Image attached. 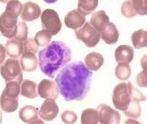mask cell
<instances>
[{
  "label": "cell",
  "instance_id": "obj_1",
  "mask_svg": "<svg viewBox=\"0 0 147 124\" xmlns=\"http://www.w3.org/2000/svg\"><path fill=\"white\" fill-rule=\"evenodd\" d=\"M92 79V71L82 61H75L66 64L56 77L59 93L67 102H80L91 89Z\"/></svg>",
  "mask_w": 147,
  "mask_h": 124
},
{
  "label": "cell",
  "instance_id": "obj_2",
  "mask_svg": "<svg viewBox=\"0 0 147 124\" xmlns=\"http://www.w3.org/2000/svg\"><path fill=\"white\" fill-rule=\"evenodd\" d=\"M72 52L69 46L61 41H54L39 52V66L41 71L50 78L71 61Z\"/></svg>",
  "mask_w": 147,
  "mask_h": 124
},
{
  "label": "cell",
  "instance_id": "obj_3",
  "mask_svg": "<svg viewBox=\"0 0 147 124\" xmlns=\"http://www.w3.org/2000/svg\"><path fill=\"white\" fill-rule=\"evenodd\" d=\"M132 83L128 82L126 83H121L118 84L114 89H113L112 94V102L113 105L118 110H125L127 108L130 102L132 99Z\"/></svg>",
  "mask_w": 147,
  "mask_h": 124
},
{
  "label": "cell",
  "instance_id": "obj_4",
  "mask_svg": "<svg viewBox=\"0 0 147 124\" xmlns=\"http://www.w3.org/2000/svg\"><path fill=\"white\" fill-rule=\"evenodd\" d=\"M41 22L42 29L47 31L51 36H55L61 31L62 27L61 21L58 12L52 9H45L41 14Z\"/></svg>",
  "mask_w": 147,
  "mask_h": 124
},
{
  "label": "cell",
  "instance_id": "obj_5",
  "mask_svg": "<svg viewBox=\"0 0 147 124\" xmlns=\"http://www.w3.org/2000/svg\"><path fill=\"white\" fill-rule=\"evenodd\" d=\"M0 73L6 82L18 81L23 82V72L20 66V62L17 59L9 58L3 63L0 67Z\"/></svg>",
  "mask_w": 147,
  "mask_h": 124
},
{
  "label": "cell",
  "instance_id": "obj_6",
  "mask_svg": "<svg viewBox=\"0 0 147 124\" xmlns=\"http://www.w3.org/2000/svg\"><path fill=\"white\" fill-rule=\"evenodd\" d=\"M76 36L78 40L83 42V43L87 46V47H95L100 42V38H101V34L100 32L96 31V30L90 25V23H85L83 26H81L79 29H76Z\"/></svg>",
  "mask_w": 147,
  "mask_h": 124
},
{
  "label": "cell",
  "instance_id": "obj_7",
  "mask_svg": "<svg viewBox=\"0 0 147 124\" xmlns=\"http://www.w3.org/2000/svg\"><path fill=\"white\" fill-rule=\"evenodd\" d=\"M17 19L18 17H14L6 11L0 15V32L7 39L11 40L15 37L18 24Z\"/></svg>",
  "mask_w": 147,
  "mask_h": 124
},
{
  "label": "cell",
  "instance_id": "obj_8",
  "mask_svg": "<svg viewBox=\"0 0 147 124\" xmlns=\"http://www.w3.org/2000/svg\"><path fill=\"white\" fill-rule=\"evenodd\" d=\"M99 121L102 124H118L121 120L120 114L107 105H100L97 107Z\"/></svg>",
  "mask_w": 147,
  "mask_h": 124
},
{
  "label": "cell",
  "instance_id": "obj_9",
  "mask_svg": "<svg viewBox=\"0 0 147 124\" xmlns=\"http://www.w3.org/2000/svg\"><path fill=\"white\" fill-rule=\"evenodd\" d=\"M38 94L42 99L56 100L59 96L57 84L53 80L43 79L38 85Z\"/></svg>",
  "mask_w": 147,
  "mask_h": 124
},
{
  "label": "cell",
  "instance_id": "obj_10",
  "mask_svg": "<svg viewBox=\"0 0 147 124\" xmlns=\"http://www.w3.org/2000/svg\"><path fill=\"white\" fill-rule=\"evenodd\" d=\"M59 114V107L55 100L46 99L39 109V116L45 121H51Z\"/></svg>",
  "mask_w": 147,
  "mask_h": 124
},
{
  "label": "cell",
  "instance_id": "obj_11",
  "mask_svg": "<svg viewBox=\"0 0 147 124\" xmlns=\"http://www.w3.org/2000/svg\"><path fill=\"white\" fill-rule=\"evenodd\" d=\"M19 118L25 123H43L42 119H39V110L32 105H26L21 108L19 112Z\"/></svg>",
  "mask_w": 147,
  "mask_h": 124
},
{
  "label": "cell",
  "instance_id": "obj_12",
  "mask_svg": "<svg viewBox=\"0 0 147 124\" xmlns=\"http://www.w3.org/2000/svg\"><path fill=\"white\" fill-rule=\"evenodd\" d=\"M41 15V8L34 2H26L23 5L21 18L24 22H32Z\"/></svg>",
  "mask_w": 147,
  "mask_h": 124
},
{
  "label": "cell",
  "instance_id": "obj_13",
  "mask_svg": "<svg viewBox=\"0 0 147 124\" xmlns=\"http://www.w3.org/2000/svg\"><path fill=\"white\" fill-rule=\"evenodd\" d=\"M64 23L67 27L72 29H79L86 23L85 16L81 14L78 11L74 9L68 12L64 18Z\"/></svg>",
  "mask_w": 147,
  "mask_h": 124
},
{
  "label": "cell",
  "instance_id": "obj_14",
  "mask_svg": "<svg viewBox=\"0 0 147 124\" xmlns=\"http://www.w3.org/2000/svg\"><path fill=\"white\" fill-rule=\"evenodd\" d=\"M96 31L101 33L109 23V17L104 11H98L94 12L92 16L91 21L89 22Z\"/></svg>",
  "mask_w": 147,
  "mask_h": 124
},
{
  "label": "cell",
  "instance_id": "obj_15",
  "mask_svg": "<svg viewBox=\"0 0 147 124\" xmlns=\"http://www.w3.org/2000/svg\"><path fill=\"white\" fill-rule=\"evenodd\" d=\"M134 58V49L129 45H120L115 50V59L119 63L129 64Z\"/></svg>",
  "mask_w": 147,
  "mask_h": 124
},
{
  "label": "cell",
  "instance_id": "obj_16",
  "mask_svg": "<svg viewBox=\"0 0 147 124\" xmlns=\"http://www.w3.org/2000/svg\"><path fill=\"white\" fill-rule=\"evenodd\" d=\"M6 54L9 58L17 59L24 53V42H19L15 39L9 40L5 45Z\"/></svg>",
  "mask_w": 147,
  "mask_h": 124
},
{
  "label": "cell",
  "instance_id": "obj_17",
  "mask_svg": "<svg viewBox=\"0 0 147 124\" xmlns=\"http://www.w3.org/2000/svg\"><path fill=\"white\" fill-rule=\"evenodd\" d=\"M20 66L24 72H34L38 67V59L35 54L32 53H23L20 58Z\"/></svg>",
  "mask_w": 147,
  "mask_h": 124
},
{
  "label": "cell",
  "instance_id": "obj_18",
  "mask_svg": "<svg viewBox=\"0 0 147 124\" xmlns=\"http://www.w3.org/2000/svg\"><path fill=\"white\" fill-rule=\"evenodd\" d=\"M100 34L102 40L107 44H114L119 40V32L116 28V25L110 22Z\"/></svg>",
  "mask_w": 147,
  "mask_h": 124
},
{
  "label": "cell",
  "instance_id": "obj_19",
  "mask_svg": "<svg viewBox=\"0 0 147 124\" xmlns=\"http://www.w3.org/2000/svg\"><path fill=\"white\" fill-rule=\"evenodd\" d=\"M84 64L90 71H98L104 64V58L99 53H90L86 56Z\"/></svg>",
  "mask_w": 147,
  "mask_h": 124
},
{
  "label": "cell",
  "instance_id": "obj_20",
  "mask_svg": "<svg viewBox=\"0 0 147 124\" xmlns=\"http://www.w3.org/2000/svg\"><path fill=\"white\" fill-rule=\"evenodd\" d=\"M20 94L28 99H35L38 97V86L30 80H25L22 83Z\"/></svg>",
  "mask_w": 147,
  "mask_h": 124
},
{
  "label": "cell",
  "instance_id": "obj_21",
  "mask_svg": "<svg viewBox=\"0 0 147 124\" xmlns=\"http://www.w3.org/2000/svg\"><path fill=\"white\" fill-rule=\"evenodd\" d=\"M0 106L4 112L11 113L14 112L18 107V98H11V97L6 96L1 93L0 96Z\"/></svg>",
  "mask_w": 147,
  "mask_h": 124
},
{
  "label": "cell",
  "instance_id": "obj_22",
  "mask_svg": "<svg viewBox=\"0 0 147 124\" xmlns=\"http://www.w3.org/2000/svg\"><path fill=\"white\" fill-rule=\"evenodd\" d=\"M98 2V0H79L76 11H78L84 16L89 15L90 13L93 12L94 9L97 8Z\"/></svg>",
  "mask_w": 147,
  "mask_h": 124
},
{
  "label": "cell",
  "instance_id": "obj_23",
  "mask_svg": "<svg viewBox=\"0 0 147 124\" xmlns=\"http://www.w3.org/2000/svg\"><path fill=\"white\" fill-rule=\"evenodd\" d=\"M131 41L136 49L144 48L147 46V32L143 29L137 30L133 32Z\"/></svg>",
  "mask_w": 147,
  "mask_h": 124
},
{
  "label": "cell",
  "instance_id": "obj_24",
  "mask_svg": "<svg viewBox=\"0 0 147 124\" xmlns=\"http://www.w3.org/2000/svg\"><path fill=\"white\" fill-rule=\"evenodd\" d=\"M99 122V115L97 109L88 108L81 114L82 124H97Z\"/></svg>",
  "mask_w": 147,
  "mask_h": 124
},
{
  "label": "cell",
  "instance_id": "obj_25",
  "mask_svg": "<svg viewBox=\"0 0 147 124\" xmlns=\"http://www.w3.org/2000/svg\"><path fill=\"white\" fill-rule=\"evenodd\" d=\"M21 83L18 81H9L6 82V88L3 90V94L11 98H18L21 91Z\"/></svg>",
  "mask_w": 147,
  "mask_h": 124
},
{
  "label": "cell",
  "instance_id": "obj_26",
  "mask_svg": "<svg viewBox=\"0 0 147 124\" xmlns=\"http://www.w3.org/2000/svg\"><path fill=\"white\" fill-rule=\"evenodd\" d=\"M140 102H137L135 100H132L130 103L128 105L127 108H126L123 113L126 117L131 119H138L141 117L142 114V109H141V105H140Z\"/></svg>",
  "mask_w": 147,
  "mask_h": 124
},
{
  "label": "cell",
  "instance_id": "obj_27",
  "mask_svg": "<svg viewBox=\"0 0 147 124\" xmlns=\"http://www.w3.org/2000/svg\"><path fill=\"white\" fill-rule=\"evenodd\" d=\"M115 75L120 80H127L131 75V68L127 63H119L115 69Z\"/></svg>",
  "mask_w": 147,
  "mask_h": 124
},
{
  "label": "cell",
  "instance_id": "obj_28",
  "mask_svg": "<svg viewBox=\"0 0 147 124\" xmlns=\"http://www.w3.org/2000/svg\"><path fill=\"white\" fill-rule=\"evenodd\" d=\"M52 36L49 34L47 31L45 30H40L39 32H37V34L35 35L34 41L36 42V44L41 47H46L47 45H49L50 42H51Z\"/></svg>",
  "mask_w": 147,
  "mask_h": 124
},
{
  "label": "cell",
  "instance_id": "obj_29",
  "mask_svg": "<svg viewBox=\"0 0 147 124\" xmlns=\"http://www.w3.org/2000/svg\"><path fill=\"white\" fill-rule=\"evenodd\" d=\"M22 9H23V5L21 2L18 1V0H11V1L8 2V4L6 6L5 11L8 12L9 14L14 16V17H18L21 14Z\"/></svg>",
  "mask_w": 147,
  "mask_h": 124
},
{
  "label": "cell",
  "instance_id": "obj_30",
  "mask_svg": "<svg viewBox=\"0 0 147 124\" xmlns=\"http://www.w3.org/2000/svg\"><path fill=\"white\" fill-rule=\"evenodd\" d=\"M28 25L25 24V22H20L17 24V30H16V35L14 37V39L19 42H24L28 39Z\"/></svg>",
  "mask_w": 147,
  "mask_h": 124
},
{
  "label": "cell",
  "instance_id": "obj_31",
  "mask_svg": "<svg viewBox=\"0 0 147 124\" xmlns=\"http://www.w3.org/2000/svg\"><path fill=\"white\" fill-rule=\"evenodd\" d=\"M132 6L135 9L136 14L139 15H146L147 13V3L144 0H133Z\"/></svg>",
  "mask_w": 147,
  "mask_h": 124
},
{
  "label": "cell",
  "instance_id": "obj_32",
  "mask_svg": "<svg viewBox=\"0 0 147 124\" xmlns=\"http://www.w3.org/2000/svg\"><path fill=\"white\" fill-rule=\"evenodd\" d=\"M121 11H122V14L126 18H132L137 15L135 12V9L132 6L131 1L123 2L122 5V8H121Z\"/></svg>",
  "mask_w": 147,
  "mask_h": 124
},
{
  "label": "cell",
  "instance_id": "obj_33",
  "mask_svg": "<svg viewBox=\"0 0 147 124\" xmlns=\"http://www.w3.org/2000/svg\"><path fill=\"white\" fill-rule=\"evenodd\" d=\"M24 52L36 54L38 52V45L36 44L34 39L28 38L24 42Z\"/></svg>",
  "mask_w": 147,
  "mask_h": 124
},
{
  "label": "cell",
  "instance_id": "obj_34",
  "mask_svg": "<svg viewBox=\"0 0 147 124\" xmlns=\"http://www.w3.org/2000/svg\"><path fill=\"white\" fill-rule=\"evenodd\" d=\"M61 120H62V122L65 123V124H73V123L76 122V120H78V117H76L75 112L67 110V111H64L62 113Z\"/></svg>",
  "mask_w": 147,
  "mask_h": 124
},
{
  "label": "cell",
  "instance_id": "obj_35",
  "mask_svg": "<svg viewBox=\"0 0 147 124\" xmlns=\"http://www.w3.org/2000/svg\"><path fill=\"white\" fill-rule=\"evenodd\" d=\"M137 83L142 88H146V69H143V71L138 74V76H137Z\"/></svg>",
  "mask_w": 147,
  "mask_h": 124
},
{
  "label": "cell",
  "instance_id": "obj_36",
  "mask_svg": "<svg viewBox=\"0 0 147 124\" xmlns=\"http://www.w3.org/2000/svg\"><path fill=\"white\" fill-rule=\"evenodd\" d=\"M6 58V48L0 43V64L4 62Z\"/></svg>",
  "mask_w": 147,
  "mask_h": 124
},
{
  "label": "cell",
  "instance_id": "obj_37",
  "mask_svg": "<svg viewBox=\"0 0 147 124\" xmlns=\"http://www.w3.org/2000/svg\"><path fill=\"white\" fill-rule=\"evenodd\" d=\"M2 123V113L0 112V124Z\"/></svg>",
  "mask_w": 147,
  "mask_h": 124
}]
</instances>
